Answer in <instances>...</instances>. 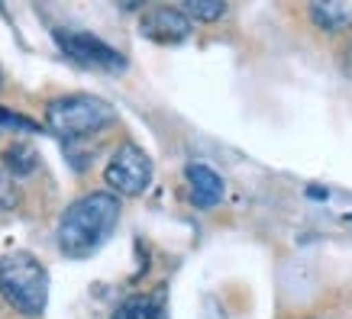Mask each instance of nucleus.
I'll use <instances>...</instances> for the list:
<instances>
[{"label":"nucleus","instance_id":"20e7f679","mask_svg":"<svg viewBox=\"0 0 352 319\" xmlns=\"http://www.w3.org/2000/svg\"><path fill=\"white\" fill-rule=\"evenodd\" d=\"M104 181H107L110 193H117V197H139L152 184V158L136 142H123L110 155L107 168H104Z\"/></svg>","mask_w":352,"mask_h":319},{"label":"nucleus","instance_id":"ddd939ff","mask_svg":"<svg viewBox=\"0 0 352 319\" xmlns=\"http://www.w3.org/2000/svg\"><path fill=\"white\" fill-rule=\"evenodd\" d=\"M0 87H3V71H0Z\"/></svg>","mask_w":352,"mask_h":319},{"label":"nucleus","instance_id":"f257e3e1","mask_svg":"<svg viewBox=\"0 0 352 319\" xmlns=\"http://www.w3.org/2000/svg\"><path fill=\"white\" fill-rule=\"evenodd\" d=\"M120 223V197L94 191L75 200L58 220V248L68 258H91Z\"/></svg>","mask_w":352,"mask_h":319},{"label":"nucleus","instance_id":"6e6552de","mask_svg":"<svg viewBox=\"0 0 352 319\" xmlns=\"http://www.w3.org/2000/svg\"><path fill=\"white\" fill-rule=\"evenodd\" d=\"M310 20L323 32H342L352 26V0H317L310 3Z\"/></svg>","mask_w":352,"mask_h":319},{"label":"nucleus","instance_id":"f03ea898","mask_svg":"<svg viewBox=\"0 0 352 319\" xmlns=\"http://www.w3.org/2000/svg\"><path fill=\"white\" fill-rule=\"evenodd\" d=\"M0 297L23 316H43L49 303V271L30 252H7L0 258Z\"/></svg>","mask_w":352,"mask_h":319},{"label":"nucleus","instance_id":"f8f14e48","mask_svg":"<svg viewBox=\"0 0 352 319\" xmlns=\"http://www.w3.org/2000/svg\"><path fill=\"white\" fill-rule=\"evenodd\" d=\"M0 126L20 129V132H39V123H32L30 117H20L13 110H3V106H0Z\"/></svg>","mask_w":352,"mask_h":319},{"label":"nucleus","instance_id":"39448f33","mask_svg":"<svg viewBox=\"0 0 352 319\" xmlns=\"http://www.w3.org/2000/svg\"><path fill=\"white\" fill-rule=\"evenodd\" d=\"M55 43L62 45L65 55H72L75 62L87 64V68H104V71H123V68H126L123 52H117L113 45H107L104 39H97L91 32L55 29Z\"/></svg>","mask_w":352,"mask_h":319},{"label":"nucleus","instance_id":"0eeeda50","mask_svg":"<svg viewBox=\"0 0 352 319\" xmlns=\"http://www.w3.org/2000/svg\"><path fill=\"white\" fill-rule=\"evenodd\" d=\"M188 193L197 210H214L223 200V178L207 165H188Z\"/></svg>","mask_w":352,"mask_h":319},{"label":"nucleus","instance_id":"9d476101","mask_svg":"<svg viewBox=\"0 0 352 319\" xmlns=\"http://www.w3.org/2000/svg\"><path fill=\"white\" fill-rule=\"evenodd\" d=\"M3 165H7L10 174H30L39 165V155H36L30 142H13L10 149L3 152Z\"/></svg>","mask_w":352,"mask_h":319},{"label":"nucleus","instance_id":"1a4fd4ad","mask_svg":"<svg viewBox=\"0 0 352 319\" xmlns=\"http://www.w3.org/2000/svg\"><path fill=\"white\" fill-rule=\"evenodd\" d=\"M110 319H165V316H162V307H159V300L155 297H142V294H136V297L123 300V303L113 309V316Z\"/></svg>","mask_w":352,"mask_h":319},{"label":"nucleus","instance_id":"7ed1b4c3","mask_svg":"<svg viewBox=\"0 0 352 319\" xmlns=\"http://www.w3.org/2000/svg\"><path fill=\"white\" fill-rule=\"evenodd\" d=\"M117 119L113 106L94 94H68L55 97L45 106V126L62 139H85L97 129L110 126Z\"/></svg>","mask_w":352,"mask_h":319},{"label":"nucleus","instance_id":"9b49d317","mask_svg":"<svg viewBox=\"0 0 352 319\" xmlns=\"http://www.w3.org/2000/svg\"><path fill=\"white\" fill-rule=\"evenodd\" d=\"M226 13L223 0H184V16L188 20H201V23H214Z\"/></svg>","mask_w":352,"mask_h":319},{"label":"nucleus","instance_id":"423d86ee","mask_svg":"<svg viewBox=\"0 0 352 319\" xmlns=\"http://www.w3.org/2000/svg\"><path fill=\"white\" fill-rule=\"evenodd\" d=\"M139 29H142V36L152 39V43L175 45V43H184V39L191 36V20H188L184 10H178V7H152V10L142 16Z\"/></svg>","mask_w":352,"mask_h":319}]
</instances>
